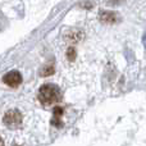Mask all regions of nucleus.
<instances>
[{
	"label": "nucleus",
	"instance_id": "nucleus-1",
	"mask_svg": "<svg viewBox=\"0 0 146 146\" xmlns=\"http://www.w3.org/2000/svg\"><path fill=\"white\" fill-rule=\"evenodd\" d=\"M62 99V91L56 85L46 83L40 87L38 91V100L44 105H53L59 103Z\"/></svg>",
	"mask_w": 146,
	"mask_h": 146
},
{
	"label": "nucleus",
	"instance_id": "nucleus-2",
	"mask_svg": "<svg viewBox=\"0 0 146 146\" xmlns=\"http://www.w3.org/2000/svg\"><path fill=\"white\" fill-rule=\"evenodd\" d=\"M22 119H23L22 114H21V111L18 110V109H10V110H8L7 113H5L3 121H4V124L8 127V128L15 129L21 126Z\"/></svg>",
	"mask_w": 146,
	"mask_h": 146
},
{
	"label": "nucleus",
	"instance_id": "nucleus-3",
	"mask_svg": "<svg viewBox=\"0 0 146 146\" xmlns=\"http://www.w3.org/2000/svg\"><path fill=\"white\" fill-rule=\"evenodd\" d=\"M3 82L9 87H18L22 83V76L18 71H10L3 77Z\"/></svg>",
	"mask_w": 146,
	"mask_h": 146
},
{
	"label": "nucleus",
	"instance_id": "nucleus-4",
	"mask_svg": "<svg viewBox=\"0 0 146 146\" xmlns=\"http://www.w3.org/2000/svg\"><path fill=\"white\" fill-rule=\"evenodd\" d=\"M118 15L117 13L114 12H110V10H105V12H101L100 13V21L103 23H109V25H113V23L117 22L118 19Z\"/></svg>",
	"mask_w": 146,
	"mask_h": 146
},
{
	"label": "nucleus",
	"instance_id": "nucleus-5",
	"mask_svg": "<svg viewBox=\"0 0 146 146\" xmlns=\"http://www.w3.org/2000/svg\"><path fill=\"white\" fill-rule=\"evenodd\" d=\"M54 72H55V68H54L53 66H46V67H44V68L40 71V76L46 77V76H51Z\"/></svg>",
	"mask_w": 146,
	"mask_h": 146
},
{
	"label": "nucleus",
	"instance_id": "nucleus-6",
	"mask_svg": "<svg viewBox=\"0 0 146 146\" xmlns=\"http://www.w3.org/2000/svg\"><path fill=\"white\" fill-rule=\"evenodd\" d=\"M67 56H68V59L71 62L74 60V58H76V49L74 48H69L68 51H67Z\"/></svg>",
	"mask_w": 146,
	"mask_h": 146
},
{
	"label": "nucleus",
	"instance_id": "nucleus-7",
	"mask_svg": "<svg viewBox=\"0 0 146 146\" xmlns=\"http://www.w3.org/2000/svg\"><path fill=\"white\" fill-rule=\"evenodd\" d=\"M64 113V110L62 108H59V106H56V108H54V117L53 118H62V114Z\"/></svg>",
	"mask_w": 146,
	"mask_h": 146
},
{
	"label": "nucleus",
	"instance_id": "nucleus-8",
	"mask_svg": "<svg viewBox=\"0 0 146 146\" xmlns=\"http://www.w3.org/2000/svg\"><path fill=\"white\" fill-rule=\"evenodd\" d=\"M0 146H4V141H3L1 137H0Z\"/></svg>",
	"mask_w": 146,
	"mask_h": 146
},
{
	"label": "nucleus",
	"instance_id": "nucleus-9",
	"mask_svg": "<svg viewBox=\"0 0 146 146\" xmlns=\"http://www.w3.org/2000/svg\"><path fill=\"white\" fill-rule=\"evenodd\" d=\"M111 1H119V0H111Z\"/></svg>",
	"mask_w": 146,
	"mask_h": 146
}]
</instances>
